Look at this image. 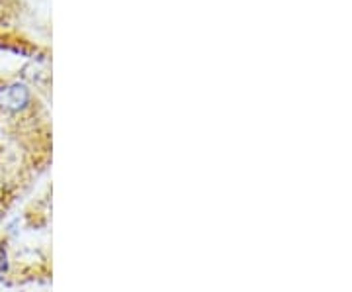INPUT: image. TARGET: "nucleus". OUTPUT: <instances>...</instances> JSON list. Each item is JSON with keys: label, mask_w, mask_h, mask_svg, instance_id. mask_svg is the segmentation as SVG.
Returning <instances> with one entry per match:
<instances>
[{"label": "nucleus", "mask_w": 352, "mask_h": 292, "mask_svg": "<svg viewBox=\"0 0 352 292\" xmlns=\"http://www.w3.org/2000/svg\"><path fill=\"white\" fill-rule=\"evenodd\" d=\"M36 104L32 89L22 81H0V116L22 118Z\"/></svg>", "instance_id": "f257e3e1"}, {"label": "nucleus", "mask_w": 352, "mask_h": 292, "mask_svg": "<svg viewBox=\"0 0 352 292\" xmlns=\"http://www.w3.org/2000/svg\"><path fill=\"white\" fill-rule=\"evenodd\" d=\"M8 271H10V257H8L6 247L0 245V279H2L4 275H8Z\"/></svg>", "instance_id": "f03ea898"}]
</instances>
